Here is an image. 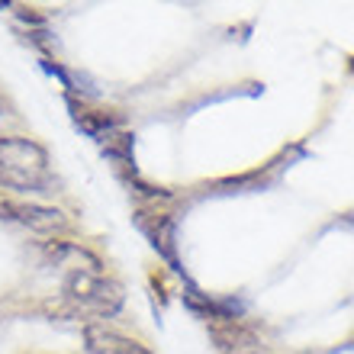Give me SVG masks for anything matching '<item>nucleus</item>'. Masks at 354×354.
I'll list each match as a JSON object with an SVG mask.
<instances>
[{
	"instance_id": "obj_4",
	"label": "nucleus",
	"mask_w": 354,
	"mask_h": 354,
	"mask_svg": "<svg viewBox=\"0 0 354 354\" xmlns=\"http://www.w3.org/2000/svg\"><path fill=\"white\" fill-rule=\"evenodd\" d=\"M46 149L36 145L32 139H0V165H13V168L42 171L46 168Z\"/></svg>"
},
{
	"instance_id": "obj_3",
	"label": "nucleus",
	"mask_w": 354,
	"mask_h": 354,
	"mask_svg": "<svg viewBox=\"0 0 354 354\" xmlns=\"http://www.w3.org/2000/svg\"><path fill=\"white\" fill-rule=\"evenodd\" d=\"M84 348L87 354H155L145 345H139L136 338H126L120 332H110L103 326H87L84 328Z\"/></svg>"
},
{
	"instance_id": "obj_2",
	"label": "nucleus",
	"mask_w": 354,
	"mask_h": 354,
	"mask_svg": "<svg viewBox=\"0 0 354 354\" xmlns=\"http://www.w3.org/2000/svg\"><path fill=\"white\" fill-rule=\"evenodd\" d=\"M0 216L13 219V223L26 225L32 232H55L65 229V213L55 206H42V203H26V200H3L0 203Z\"/></svg>"
},
{
	"instance_id": "obj_7",
	"label": "nucleus",
	"mask_w": 354,
	"mask_h": 354,
	"mask_svg": "<svg viewBox=\"0 0 354 354\" xmlns=\"http://www.w3.org/2000/svg\"><path fill=\"white\" fill-rule=\"evenodd\" d=\"M245 354H264V351H245Z\"/></svg>"
},
{
	"instance_id": "obj_6",
	"label": "nucleus",
	"mask_w": 354,
	"mask_h": 354,
	"mask_svg": "<svg viewBox=\"0 0 354 354\" xmlns=\"http://www.w3.org/2000/svg\"><path fill=\"white\" fill-rule=\"evenodd\" d=\"M7 113H10V103L3 100V97H0V116H7Z\"/></svg>"
},
{
	"instance_id": "obj_5",
	"label": "nucleus",
	"mask_w": 354,
	"mask_h": 354,
	"mask_svg": "<svg viewBox=\"0 0 354 354\" xmlns=\"http://www.w3.org/2000/svg\"><path fill=\"white\" fill-rule=\"evenodd\" d=\"M0 190H29V194H46L48 180L42 171L13 168V165H0Z\"/></svg>"
},
{
	"instance_id": "obj_1",
	"label": "nucleus",
	"mask_w": 354,
	"mask_h": 354,
	"mask_svg": "<svg viewBox=\"0 0 354 354\" xmlns=\"http://www.w3.org/2000/svg\"><path fill=\"white\" fill-rule=\"evenodd\" d=\"M62 306L55 309V316H71V319H91V316H116L122 309V287L116 280H106L93 270H71L62 287Z\"/></svg>"
}]
</instances>
